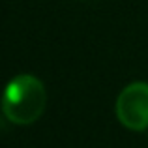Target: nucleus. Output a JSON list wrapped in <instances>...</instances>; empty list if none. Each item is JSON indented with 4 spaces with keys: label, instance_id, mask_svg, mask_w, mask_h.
Instances as JSON below:
<instances>
[{
    "label": "nucleus",
    "instance_id": "f03ea898",
    "mask_svg": "<svg viewBox=\"0 0 148 148\" xmlns=\"http://www.w3.org/2000/svg\"><path fill=\"white\" fill-rule=\"evenodd\" d=\"M116 116L127 130L143 131L148 127V83H131L116 99Z\"/></svg>",
    "mask_w": 148,
    "mask_h": 148
},
{
    "label": "nucleus",
    "instance_id": "f257e3e1",
    "mask_svg": "<svg viewBox=\"0 0 148 148\" xmlns=\"http://www.w3.org/2000/svg\"><path fill=\"white\" fill-rule=\"evenodd\" d=\"M47 92L38 77L17 75L8 83L2 94V112L10 122L17 126H28L36 122L45 111Z\"/></svg>",
    "mask_w": 148,
    "mask_h": 148
}]
</instances>
